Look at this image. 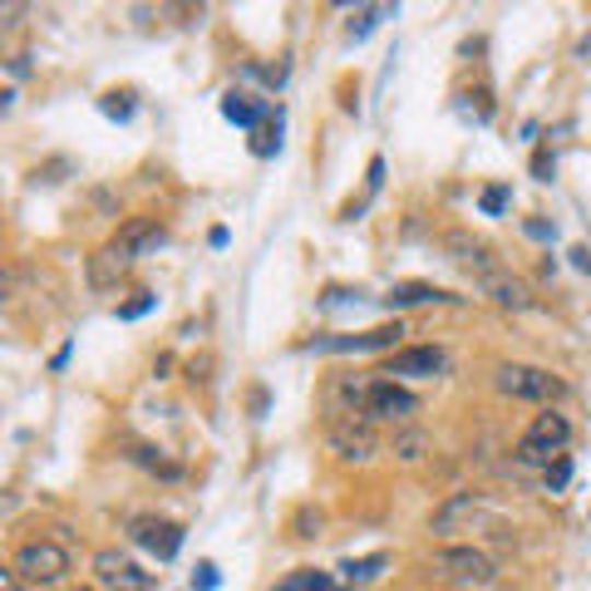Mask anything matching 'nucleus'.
I'll use <instances>...</instances> for the list:
<instances>
[{
	"instance_id": "f257e3e1",
	"label": "nucleus",
	"mask_w": 591,
	"mask_h": 591,
	"mask_svg": "<svg viewBox=\"0 0 591 591\" xmlns=\"http://www.w3.org/2000/svg\"><path fill=\"white\" fill-rule=\"evenodd\" d=\"M10 571L25 587H59L69 571V552L59 542H20L15 557H10Z\"/></svg>"
},
{
	"instance_id": "f03ea898",
	"label": "nucleus",
	"mask_w": 591,
	"mask_h": 591,
	"mask_svg": "<svg viewBox=\"0 0 591 591\" xmlns=\"http://www.w3.org/2000/svg\"><path fill=\"white\" fill-rule=\"evenodd\" d=\"M433 571L439 577H449V581H459V587H493L498 581V567H493V557L488 552H478V547H439L433 552Z\"/></svg>"
},
{
	"instance_id": "7ed1b4c3",
	"label": "nucleus",
	"mask_w": 591,
	"mask_h": 591,
	"mask_svg": "<svg viewBox=\"0 0 591 591\" xmlns=\"http://www.w3.org/2000/svg\"><path fill=\"white\" fill-rule=\"evenodd\" d=\"M498 390L512 394V399L547 404V399H557V394H561V380H557V374H547V370H537V364H502V370H498Z\"/></svg>"
},
{
	"instance_id": "20e7f679",
	"label": "nucleus",
	"mask_w": 591,
	"mask_h": 591,
	"mask_svg": "<svg viewBox=\"0 0 591 591\" xmlns=\"http://www.w3.org/2000/svg\"><path fill=\"white\" fill-rule=\"evenodd\" d=\"M399 321L394 325H374V331H355V335H315L305 350H321V355H364V350H390L399 340Z\"/></svg>"
},
{
	"instance_id": "39448f33",
	"label": "nucleus",
	"mask_w": 591,
	"mask_h": 591,
	"mask_svg": "<svg viewBox=\"0 0 591 591\" xmlns=\"http://www.w3.org/2000/svg\"><path fill=\"white\" fill-rule=\"evenodd\" d=\"M94 581L104 591H148L153 587V571H143L138 561H128L124 552L108 547V552H99L94 557Z\"/></svg>"
},
{
	"instance_id": "423d86ee",
	"label": "nucleus",
	"mask_w": 591,
	"mask_h": 591,
	"mask_svg": "<svg viewBox=\"0 0 591 591\" xmlns=\"http://www.w3.org/2000/svg\"><path fill=\"white\" fill-rule=\"evenodd\" d=\"M419 409L409 390H399L394 380H370V394H364V419H384V424H399Z\"/></svg>"
},
{
	"instance_id": "0eeeda50",
	"label": "nucleus",
	"mask_w": 591,
	"mask_h": 591,
	"mask_svg": "<svg viewBox=\"0 0 591 591\" xmlns=\"http://www.w3.org/2000/svg\"><path fill=\"white\" fill-rule=\"evenodd\" d=\"M331 449L340 453L345 463H364V459H374L380 439H374V429L364 419H335L331 424Z\"/></svg>"
},
{
	"instance_id": "6e6552de",
	"label": "nucleus",
	"mask_w": 591,
	"mask_h": 591,
	"mask_svg": "<svg viewBox=\"0 0 591 591\" xmlns=\"http://www.w3.org/2000/svg\"><path fill=\"white\" fill-rule=\"evenodd\" d=\"M163 236H167V232L153 222V217H128V222L114 232V242H108V246H114V252L124 256L128 266H134L143 252H153V246H163Z\"/></svg>"
},
{
	"instance_id": "1a4fd4ad",
	"label": "nucleus",
	"mask_w": 591,
	"mask_h": 591,
	"mask_svg": "<svg viewBox=\"0 0 591 591\" xmlns=\"http://www.w3.org/2000/svg\"><path fill=\"white\" fill-rule=\"evenodd\" d=\"M134 542L138 547H148L158 561L177 557V547H183V522H167V518H134Z\"/></svg>"
},
{
	"instance_id": "9d476101",
	"label": "nucleus",
	"mask_w": 591,
	"mask_h": 591,
	"mask_svg": "<svg viewBox=\"0 0 591 591\" xmlns=\"http://www.w3.org/2000/svg\"><path fill=\"white\" fill-rule=\"evenodd\" d=\"M478 286H483V296H488V301L502 305V311H528V305H532V291L518 281V276L502 271V266H498V271H483Z\"/></svg>"
},
{
	"instance_id": "9b49d317",
	"label": "nucleus",
	"mask_w": 591,
	"mask_h": 591,
	"mask_svg": "<svg viewBox=\"0 0 591 591\" xmlns=\"http://www.w3.org/2000/svg\"><path fill=\"white\" fill-rule=\"evenodd\" d=\"M443 252H449L459 266H468V271H478V276H483V271H498V262H493V252L478 242V236H468V232H449V236H443Z\"/></svg>"
},
{
	"instance_id": "f8f14e48",
	"label": "nucleus",
	"mask_w": 591,
	"mask_h": 591,
	"mask_svg": "<svg viewBox=\"0 0 591 591\" xmlns=\"http://www.w3.org/2000/svg\"><path fill=\"white\" fill-rule=\"evenodd\" d=\"M443 370V350L439 345H409V350H399V355H390V370L384 374H439Z\"/></svg>"
},
{
	"instance_id": "ddd939ff",
	"label": "nucleus",
	"mask_w": 591,
	"mask_h": 591,
	"mask_svg": "<svg viewBox=\"0 0 591 591\" xmlns=\"http://www.w3.org/2000/svg\"><path fill=\"white\" fill-rule=\"evenodd\" d=\"M124 271H128V262L114 246H99V252L89 256V286H94V291H114V286L124 281Z\"/></svg>"
},
{
	"instance_id": "4468645a",
	"label": "nucleus",
	"mask_w": 591,
	"mask_h": 591,
	"mask_svg": "<svg viewBox=\"0 0 591 591\" xmlns=\"http://www.w3.org/2000/svg\"><path fill=\"white\" fill-rule=\"evenodd\" d=\"M429 301H449V291H439V286H429V281H399L384 296L390 311H409V305H429Z\"/></svg>"
},
{
	"instance_id": "2eb2a0df",
	"label": "nucleus",
	"mask_w": 591,
	"mask_h": 591,
	"mask_svg": "<svg viewBox=\"0 0 591 591\" xmlns=\"http://www.w3.org/2000/svg\"><path fill=\"white\" fill-rule=\"evenodd\" d=\"M528 439L532 443H547V449H567V439H571V424L561 419L557 409H547V414H537V419H532V429H528Z\"/></svg>"
},
{
	"instance_id": "dca6fc26",
	"label": "nucleus",
	"mask_w": 591,
	"mask_h": 591,
	"mask_svg": "<svg viewBox=\"0 0 591 591\" xmlns=\"http://www.w3.org/2000/svg\"><path fill=\"white\" fill-rule=\"evenodd\" d=\"M478 512H483V502L473 498V493H453V498L433 512V532H453L463 518H478Z\"/></svg>"
},
{
	"instance_id": "f3484780",
	"label": "nucleus",
	"mask_w": 591,
	"mask_h": 591,
	"mask_svg": "<svg viewBox=\"0 0 591 591\" xmlns=\"http://www.w3.org/2000/svg\"><path fill=\"white\" fill-rule=\"evenodd\" d=\"M276 591H340V587H335V577H331V571L301 567V571H291V577H281V581H276Z\"/></svg>"
},
{
	"instance_id": "a211bd4d",
	"label": "nucleus",
	"mask_w": 591,
	"mask_h": 591,
	"mask_svg": "<svg viewBox=\"0 0 591 591\" xmlns=\"http://www.w3.org/2000/svg\"><path fill=\"white\" fill-rule=\"evenodd\" d=\"M222 114L232 118V124H242V128H256L266 118V104H256V99H246V94H227L222 99Z\"/></svg>"
},
{
	"instance_id": "6ab92c4d",
	"label": "nucleus",
	"mask_w": 591,
	"mask_h": 591,
	"mask_svg": "<svg viewBox=\"0 0 591 591\" xmlns=\"http://www.w3.org/2000/svg\"><path fill=\"white\" fill-rule=\"evenodd\" d=\"M390 567V557H384V552H374V557H360V561H340V571H345V581H374L380 577V571Z\"/></svg>"
},
{
	"instance_id": "aec40b11",
	"label": "nucleus",
	"mask_w": 591,
	"mask_h": 591,
	"mask_svg": "<svg viewBox=\"0 0 591 591\" xmlns=\"http://www.w3.org/2000/svg\"><path fill=\"white\" fill-rule=\"evenodd\" d=\"M424 449H429V439H424L419 429H404V433H394V453H399L404 463H419V459H424Z\"/></svg>"
},
{
	"instance_id": "412c9836",
	"label": "nucleus",
	"mask_w": 591,
	"mask_h": 591,
	"mask_svg": "<svg viewBox=\"0 0 591 591\" xmlns=\"http://www.w3.org/2000/svg\"><path fill=\"white\" fill-rule=\"evenodd\" d=\"M518 459H522V463H532V468H552V459H561V453H557V449H547V443L522 439V443H518Z\"/></svg>"
},
{
	"instance_id": "4be33fe9",
	"label": "nucleus",
	"mask_w": 591,
	"mask_h": 591,
	"mask_svg": "<svg viewBox=\"0 0 591 591\" xmlns=\"http://www.w3.org/2000/svg\"><path fill=\"white\" fill-rule=\"evenodd\" d=\"M384 15H394V10H390V5H370V10H360V15L350 20V39H364L374 25H380Z\"/></svg>"
},
{
	"instance_id": "5701e85b",
	"label": "nucleus",
	"mask_w": 591,
	"mask_h": 591,
	"mask_svg": "<svg viewBox=\"0 0 591 591\" xmlns=\"http://www.w3.org/2000/svg\"><path fill=\"white\" fill-rule=\"evenodd\" d=\"M276 148H281V118H276V124H266V128H256V138H252V153L256 158H271Z\"/></svg>"
},
{
	"instance_id": "b1692460",
	"label": "nucleus",
	"mask_w": 591,
	"mask_h": 591,
	"mask_svg": "<svg viewBox=\"0 0 591 591\" xmlns=\"http://www.w3.org/2000/svg\"><path fill=\"white\" fill-rule=\"evenodd\" d=\"M508 187H502V183H493V187H483V193H478V207H483V217H498L502 212V207H508Z\"/></svg>"
},
{
	"instance_id": "393cba45",
	"label": "nucleus",
	"mask_w": 591,
	"mask_h": 591,
	"mask_svg": "<svg viewBox=\"0 0 591 591\" xmlns=\"http://www.w3.org/2000/svg\"><path fill=\"white\" fill-rule=\"evenodd\" d=\"M99 108L124 124V118H134V94H104V99H99Z\"/></svg>"
},
{
	"instance_id": "a878e982",
	"label": "nucleus",
	"mask_w": 591,
	"mask_h": 591,
	"mask_svg": "<svg viewBox=\"0 0 591 591\" xmlns=\"http://www.w3.org/2000/svg\"><path fill=\"white\" fill-rule=\"evenodd\" d=\"M567 478H571V459H557V463L547 468V488L561 493V488H567Z\"/></svg>"
},
{
	"instance_id": "bb28decb",
	"label": "nucleus",
	"mask_w": 591,
	"mask_h": 591,
	"mask_svg": "<svg viewBox=\"0 0 591 591\" xmlns=\"http://www.w3.org/2000/svg\"><path fill=\"white\" fill-rule=\"evenodd\" d=\"M532 173H537V183H552V173H557V158L542 148V153H532Z\"/></svg>"
},
{
	"instance_id": "cd10ccee",
	"label": "nucleus",
	"mask_w": 591,
	"mask_h": 591,
	"mask_svg": "<svg viewBox=\"0 0 591 591\" xmlns=\"http://www.w3.org/2000/svg\"><path fill=\"white\" fill-rule=\"evenodd\" d=\"M143 311H153V296H138V301H128V305H118V321H138Z\"/></svg>"
},
{
	"instance_id": "c85d7f7f",
	"label": "nucleus",
	"mask_w": 591,
	"mask_h": 591,
	"mask_svg": "<svg viewBox=\"0 0 591 591\" xmlns=\"http://www.w3.org/2000/svg\"><path fill=\"white\" fill-rule=\"evenodd\" d=\"M193 591H217V567H212V561H202V567H197Z\"/></svg>"
},
{
	"instance_id": "c756f323",
	"label": "nucleus",
	"mask_w": 591,
	"mask_h": 591,
	"mask_svg": "<svg viewBox=\"0 0 591 591\" xmlns=\"http://www.w3.org/2000/svg\"><path fill=\"white\" fill-rule=\"evenodd\" d=\"M296 528H301L296 537H315L311 528H321V512H301V518H296Z\"/></svg>"
},
{
	"instance_id": "7c9ffc66",
	"label": "nucleus",
	"mask_w": 591,
	"mask_h": 591,
	"mask_svg": "<svg viewBox=\"0 0 591 591\" xmlns=\"http://www.w3.org/2000/svg\"><path fill=\"white\" fill-rule=\"evenodd\" d=\"M0 591H25V581H20L15 571H0Z\"/></svg>"
},
{
	"instance_id": "2f4dec72",
	"label": "nucleus",
	"mask_w": 591,
	"mask_h": 591,
	"mask_svg": "<svg viewBox=\"0 0 591 591\" xmlns=\"http://www.w3.org/2000/svg\"><path fill=\"white\" fill-rule=\"evenodd\" d=\"M571 262H577L581 271H591V252H587V246H571Z\"/></svg>"
},
{
	"instance_id": "473e14b6",
	"label": "nucleus",
	"mask_w": 591,
	"mask_h": 591,
	"mask_svg": "<svg viewBox=\"0 0 591 591\" xmlns=\"http://www.w3.org/2000/svg\"><path fill=\"white\" fill-rule=\"evenodd\" d=\"M10 74L25 79V74H30V59H25V55H15V59H10Z\"/></svg>"
}]
</instances>
